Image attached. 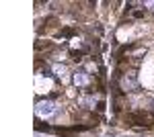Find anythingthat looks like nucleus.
<instances>
[{
  "instance_id": "nucleus-1",
  "label": "nucleus",
  "mask_w": 154,
  "mask_h": 137,
  "mask_svg": "<svg viewBox=\"0 0 154 137\" xmlns=\"http://www.w3.org/2000/svg\"><path fill=\"white\" fill-rule=\"evenodd\" d=\"M58 111H60V106L56 103H51V100H41V103L35 104V115L41 117V119H51Z\"/></svg>"
},
{
  "instance_id": "nucleus-2",
  "label": "nucleus",
  "mask_w": 154,
  "mask_h": 137,
  "mask_svg": "<svg viewBox=\"0 0 154 137\" xmlns=\"http://www.w3.org/2000/svg\"><path fill=\"white\" fill-rule=\"evenodd\" d=\"M51 88H54V82L49 80V78H43L41 74H37L35 76V92L45 94V92H49Z\"/></svg>"
},
{
  "instance_id": "nucleus-3",
  "label": "nucleus",
  "mask_w": 154,
  "mask_h": 137,
  "mask_svg": "<svg viewBox=\"0 0 154 137\" xmlns=\"http://www.w3.org/2000/svg\"><path fill=\"white\" fill-rule=\"evenodd\" d=\"M54 72H56V76L62 80V84H68V82H70V72H68V68H66V66L54 64Z\"/></svg>"
},
{
  "instance_id": "nucleus-4",
  "label": "nucleus",
  "mask_w": 154,
  "mask_h": 137,
  "mask_svg": "<svg viewBox=\"0 0 154 137\" xmlns=\"http://www.w3.org/2000/svg\"><path fill=\"white\" fill-rule=\"evenodd\" d=\"M72 80H74V84H76L78 88H84V86H88L91 78H88V74H86V72H76Z\"/></svg>"
},
{
  "instance_id": "nucleus-5",
  "label": "nucleus",
  "mask_w": 154,
  "mask_h": 137,
  "mask_svg": "<svg viewBox=\"0 0 154 137\" xmlns=\"http://www.w3.org/2000/svg\"><path fill=\"white\" fill-rule=\"evenodd\" d=\"M121 86H123V88H128V86L134 88V86H136V80H128V78H123V80H121Z\"/></svg>"
}]
</instances>
